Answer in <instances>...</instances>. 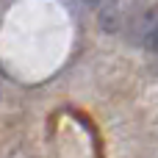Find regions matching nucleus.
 <instances>
[{
  "label": "nucleus",
  "mask_w": 158,
  "mask_h": 158,
  "mask_svg": "<svg viewBox=\"0 0 158 158\" xmlns=\"http://www.w3.org/2000/svg\"><path fill=\"white\" fill-rule=\"evenodd\" d=\"M144 44H147V50H150V53H156V56H158V25L150 31V33H147Z\"/></svg>",
  "instance_id": "1"
}]
</instances>
